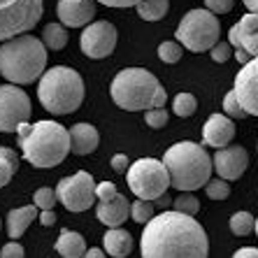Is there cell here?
Here are the masks:
<instances>
[{
    "label": "cell",
    "mask_w": 258,
    "mask_h": 258,
    "mask_svg": "<svg viewBox=\"0 0 258 258\" xmlns=\"http://www.w3.org/2000/svg\"><path fill=\"white\" fill-rule=\"evenodd\" d=\"M42 0H0V40L7 42L28 33L42 19Z\"/></svg>",
    "instance_id": "9c48e42d"
},
{
    "label": "cell",
    "mask_w": 258,
    "mask_h": 258,
    "mask_svg": "<svg viewBox=\"0 0 258 258\" xmlns=\"http://www.w3.org/2000/svg\"><path fill=\"white\" fill-rule=\"evenodd\" d=\"M158 58L163 60V63H177V60L181 58V47L179 42H163L161 47H158Z\"/></svg>",
    "instance_id": "4dcf8cb0"
},
{
    "label": "cell",
    "mask_w": 258,
    "mask_h": 258,
    "mask_svg": "<svg viewBox=\"0 0 258 258\" xmlns=\"http://www.w3.org/2000/svg\"><path fill=\"white\" fill-rule=\"evenodd\" d=\"M30 119V98L17 84L0 86V133H14Z\"/></svg>",
    "instance_id": "8fae6325"
},
{
    "label": "cell",
    "mask_w": 258,
    "mask_h": 258,
    "mask_svg": "<svg viewBox=\"0 0 258 258\" xmlns=\"http://www.w3.org/2000/svg\"><path fill=\"white\" fill-rule=\"evenodd\" d=\"M140 251L142 258H207L210 240L193 216L174 210L144 223Z\"/></svg>",
    "instance_id": "6da1fadb"
},
{
    "label": "cell",
    "mask_w": 258,
    "mask_h": 258,
    "mask_svg": "<svg viewBox=\"0 0 258 258\" xmlns=\"http://www.w3.org/2000/svg\"><path fill=\"white\" fill-rule=\"evenodd\" d=\"M17 168H19V158H17V154H14V149L0 147V188L10 184V179L14 177Z\"/></svg>",
    "instance_id": "603a6c76"
},
{
    "label": "cell",
    "mask_w": 258,
    "mask_h": 258,
    "mask_svg": "<svg viewBox=\"0 0 258 258\" xmlns=\"http://www.w3.org/2000/svg\"><path fill=\"white\" fill-rule=\"evenodd\" d=\"M214 170L219 172V177L226 181L240 179L244 174L246 165H249V154H246L244 147L235 144V147H223V149H216L214 154Z\"/></svg>",
    "instance_id": "5bb4252c"
},
{
    "label": "cell",
    "mask_w": 258,
    "mask_h": 258,
    "mask_svg": "<svg viewBox=\"0 0 258 258\" xmlns=\"http://www.w3.org/2000/svg\"><path fill=\"white\" fill-rule=\"evenodd\" d=\"M135 10H138V14L144 21H158V19H163L168 14L170 0H142Z\"/></svg>",
    "instance_id": "cb8c5ba5"
},
{
    "label": "cell",
    "mask_w": 258,
    "mask_h": 258,
    "mask_svg": "<svg viewBox=\"0 0 258 258\" xmlns=\"http://www.w3.org/2000/svg\"><path fill=\"white\" fill-rule=\"evenodd\" d=\"M102 246L109 256L114 258H126L133 251V235L126 233L123 228H109L102 237Z\"/></svg>",
    "instance_id": "d6986e66"
},
{
    "label": "cell",
    "mask_w": 258,
    "mask_h": 258,
    "mask_svg": "<svg viewBox=\"0 0 258 258\" xmlns=\"http://www.w3.org/2000/svg\"><path fill=\"white\" fill-rule=\"evenodd\" d=\"M56 251L63 258H82L86 253V242L75 230H63L56 240Z\"/></svg>",
    "instance_id": "44dd1931"
},
{
    "label": "cell",
    "mask_w": 258,
    "mask_h": 258,
    "mask_svg": "<svg viewBox=\"0 0 258 258\" xmlns=\"http://www.w3.org/2000/svg\"><path fill=\"white\" fill-rule=\"evenodd\" d=\"M172 205H174V210H177V212H181V214H188V216H196V212L200 210V203L191 196V191H184Z\"/></svg>",
    "instance_id": "f546056e"
},
{
    "label": "cell",
    "mask_w": 258,
    "mask_h": 258,
    "mask_svg": "<svg viewBox=\"0 0 258 258\" xmlns=\"http://www.w3.org/2000/svg\"><path fill=\"white\" fill-rule=\"evenodd\" d=\"M210 56L214 63H226V60L233 56V44L230 42H216L214 47L210 49Z\"/></svg>",
    "instance_id": "e575fe53"
},
{
    "label": "cell",
    "mask_w": 258,
    "mask_h": 258,
    "mask_svg": "<svg viewBox=\"0 0 258 258\" xmlns=\"http://www.w3.org/2000/svg\"><path fill=\"white\" fill-rule=\"evenodd\" d=\"M42 42L47 49L51 51H58L68 44V33H66V26L63 24H47L42 30Z\"/></svg>",
    "instance_id": "7402d4cb"
},
{
    "label": "cell",
    "mask_w": 258,
    "mask_h": 258,
    "mask_svg": "<svg viewBox=\"0 0 258 258\" xmlns=\"http://www.w3.org/2000/svg\"><path fill=\"white\" fill-rule=\"evenodd\" d=\"M168 112H165V107H154V109H147V116H144V121H147V126L151 128H163L165 123H168Z\"/></svg>",
    "instance_id": "836d02e7"
},
{
    "label": "cell",
    "mask_w": 258,
    "mask_h": 258,
    "mask_svg": "<svg viewBox=\"0 0 258 258\" xmlns=\"http://www.w3.org/2000/svg\"><path fill=\"white\" fill-rule=\"evenodd\" d=\"M221 35V24L210 10H191L177 26V42L184 44L188 51H210Z\"/></svg>",
    "instance_id": "52a82bcc"
},
{
    "label": "cell",
    "mask_w": 258,
    "mask_h": 258,
    "mask_svg": "<svg viewBox=\"0 0 258 258\" xmlns=\"http://www.w3.org/2000/svg\"><path fill=\"white\" fill-rule=\"evenodd\" d=\"M131 219L138 223H149L154 219V205L149 200H135L131 203Z\"/></svg>",
    "instance_id": "4316f807"
},
{
    "label": "cell",
    "mask_w": 258,
    "mask_h": 258,
    "mask_svg": "<svg viewBox=\"0 0 258 258\" xmlns=\"http://www.w3.org/2000/svg\"><path fill=\"white\" fill-rule=\"evenodd\" d=\"M128 168H131V163H128V156L126 154H116V156H112V170L119 174L128 172Z\"/></svg>",
    "instance_id": "f35d334b"
},
{
    "label": "cell",
    "mask_w": 258,
    "mask_h": 258,
    "mask_svg": "<svg viewBox=\"0 0 258 258\" xmlns=\"http://www.w3.org/2000/svg\"><path fill=\"white\" fill-rule=\"evenodd\" d=\"M96 181L89 172L79 170L72 177H63L56 186V196H58L60 205H66L68 212H86L91 205L98 200L96 196Z\"/></svg>",
    "instance_id": "30bf717a"
},
{
    "label": "cell",
    "mask_w": 258,
    "mask_h": 258,
    "mask_svg": "<svg viewBox=\"0 0 258 258\" xmlns=\"http://www.w3.org/2000/svg\"><path fill=\"white\" fill-rule=\"evenodd\" d=\"M82 258H105V251L102 249H86V253Z\"/></svg>",
    "instance_id": "7bdbcfd3"
},
{
    "label": "cell",
    "mask_w": 258,
    "mask_h": 258,
    "mask_svg": "<svg viewBox=\"0 0 258 258\" xmlns=\"http://www.w3.org/2000/svg\"><path fill=\"white\" fill-rule=\"evenodd\" d=\"M35 216H37L35 205H26V207L12 210L7 214V235H10L12 240H19V237L28 230L30 223L35 221Z\"/></svg>",
    "instance_id": "ffe728a7"
},
{
    "label": "cell",
    "mask_w": 258,
    "mask_h": 258,
    "mask_svg": "<svg viewBox=\"0 0 258 258\" xmlns=\"http://www.w3.org/2000/svg\"><path fill=\"white\" fill-rule=\"evenodd\" d=\"M233 258H258V249H253V246H242V249H237V251L233 253Z\"/></svg>",
    "instance_id": "60d3db41"
},
{
    "label": "cell",
    "mask_w": 258,
    "mask_h": 258,
    "mask_svg": "<svg viewBox=\"0 0 258 258\" xmlns=\"http://www.w3.org/2000/svg\"><path fill=\"white\" fill-rule=\"evenodd\" d=\"M196 107H198V100H196L191 93H177L172 100V112L177 116H181V119L191 116L193 112H196Z\"/></svg>",
    "instance_id": "484cf974"
},
{
    "label": "cell",
    "mask_w": 258,
    "mask_h": 258,
    "mask_svg": "<svg viewBox=\"0 0 258 258\" xmlns=\"http://www.w3.org/2000/svg\"><path fill=\"white\" fill-rule=\"evenodd\" d=\"M37 98L51 114H72L84 100V79L72 68L56 66L40 77Z\"/></svg>",
    "instance_id": "8992f818"
},
{
    "label": "cell",
    "mask_w": 258,
    "mask_h": 258,
    "mask_svg": "<svg viewBox=\"0 0 258 258\" xmlns=\"http://www.w3.org/2000/svg\"><path fill=\"white\" fill-rule=\"evenodd\" d=\"M235 49H244L251 58H256L258 56V28L251 30V33H246L244 37H240V42L235 44Z\"/></svg>",
    "instance_id": "d6a6232c"
},
{
    "label": "cell",
    "mask_w": 258,
    "mask_h": 258,
    "mask_svg": "<svg viewBox=\"0 0 258 258\" xmlns=\"http://www.w3.org/2000/svg\"><path fill=\"white\" fill-rule=\"evenodd\" d=\"M35 207L37 210H54L56 200H58V196H56L54 188H37L35 191Z\"/></svg>",
    "instance_id": "1f68e13d"
},
{
    "label": "cell",
    "mask_w": 258,
    "mask_h": 258,
    "mask_svg": "<svg viewBox=\"0 0 258 258\" xmlns=\"http://www.w3.org/2000/svg\"><path fill=\"white\" fill-rule=\"evenodd\" d=\"M126 179L131 191L140 200H149V203L165 196V191L172 186L165 163L156 161V158H140V161H135L128 168Z\"/></svg>",
    "instance_id": "ba28073f"
},
{
    "label": "cell",
    "mask_w": 258,
    "mask_h": 258,
    "mask_svg": "<svg viewBox=\"0 0 258 258\" xmlns=\"http://www.w3.org/2000/svg\"><path fill=\"white\" fill-rule=\"evenodd\" d=\"M205 191H207V196H210L212 200H226L230 196V186L226 179H210L207 184H205Z\"/></svg>",
    "instance_id": "f1b7e54d"
},
{
    "label": "cell",
    "mask_w": 258,
    "mask_h": 258,
    "mask_svg": "<svg viewBox=\"0 0 258 258\" xmlns=\"http://www.w3.org/2000/svg\"><path fill=\"white\" fill-rule=\"evenodd\" d=\"M40 223H42V226H54L56 223L54 210H42V214H40Z\"/></svg>",
    "instance_id": "b9f144b4"
},
{
    "label": "cell",
    "mask_w": 258,
    "mask_h": 258,
    "mask_svg": "<svg viewBox=\"0 0 258 258\" xmlns=\"http://www.w3.org/2000/svg\"><path fill=\"white\" fill-rule=\"evenodd\" d=\"M96 196H98V203H107V200L116 198L119 191H116V186L112 184V181H102V184L96 186Z\"/></svg>",
    "instance_id": "d590c367"
},
{
    "label": "cell",
    "mask_w": 258,
    "mask_h": 258,
    "mask_svg": "<svg viewBox=\"0 0 258 258\" xmlns=\"http://www.w3.org/2000/svg\"><path fill=\"white\" fill-rule=\"evenodd\" d=\"M235 93L246 114L258 116V56L251 58L235 77Z\"/></svg>",
    "instance_id": "4fadbf2b"
},
{
    "label": "cell",
    "mask_w": 258,
    "mask_h": 258,
    "mask_svg": "<svg viewBox=\"0 0 258 258\" xmlns=\"http://www.w3.org/2000/svg\"><path fill=\"white\" fill-rule=\"evenodd\" d=\"M98 221L105 223L107 228H121V223H126V219L131 216V203L123 196L107 200V203H98Z\"/></svg>",
    "instance_id": "e0dca14e"
},
{
    "label": "cell",
    "mask_w": 258,
    "mask_h": 258,
    "mask_svg": "<svg viewBox=\"0 0 258 258\" xmlns=\"http://www.w3.org/2000/svg\"><path fill=\"white\" fill-rule=\"evenodd\" d=\"M70 140H72V154L77 156H86L98 149L100 135L91 123H75L70 128Z\"/></svg>",
    "instance_id": "ac0fdd59"
},
{
    "label": "cell",
    "mask_w": 258,
    "mask_h": 258,
    "mask_svg": "<svg viewBox=\"0 0 258 258\" xmlns=\"http://www.w3.org/2000/svg\"><path fill=\"white\" fill-rule=\"evenodd\" d=\"M256 235H258V219H256Z\"/></svg>",
    "instance_id": "f6af8a7d"
},
{
    "label": "cell",
    "mask_w": 258,
    "mask_h": 258,
    "mask_svg": "<svg viewBox=\"0 0 258 258\" xmlns=\"http://www.w3.org/2000/svg\"><path fill=\"white\" fill-rule=\"evenodd\" d=\"M56 12L68 28H86L96 17V0H58Z\"/></svg>",
    "instance_id": "9a60e30c"
},
{
    "label": "cell",
    "mask_w": 258,
    "mask_h": 258,
    "mask_svg": "<svg viewBox=\"0 0 258 258\" xmlns=\"http://www.w3.org/2000/svg\"><path fill=\"white\" fill-rule=\"evenodd\" d=\"M47 66V47L40 37L28 33L3 42L0 47V75L10 84H33L44 75Z\"/></svg>",
    "instance_id": "3957f363"
},
{
    "label": "cell",
    "mask_w": 258,
    "mask_h": 258,
    "mask_svg": "<svg viewBox=\"0 0 258 258\" xmlns=\"http://www.w3.org/2000/svg\"><path fill=\"white\" fill-rule=\"evenodd\" d=\"M79 47L89 58H107L116 47V28L109 21H93L82 30Z\"/></svg>",
    "instance_id": "7c38bea8"
},
{
    "label": "cell",
    "mask_w": 258,
    "mask_h": 258,
    "mask_svg": "<svg viewBox=\"0 0 258 258\" xmlns=\"http://www.w3.org/2000/svg\"><path fill=\"white\" fill-rule=\"evenodd\" d=\"M205 5H207V10L214 14H226L233 10L235 0H205Z\"/></svg>",
    "instance_id": "8d00e7d4"
},
{
    "label": "cell",
    "mask_w": 258,
    "mask_h": 258,
    "mask_svg": "<svg viewBox=\"0 0 258 258\" xmlns=\"http://www.w3.org/2000/svg\"><path fill=\"white\" fill-rule=\"evenodd\" d=\"M24 256H26V251L19 242H10V244H5L3 251H0V258H24Z\"/></svg>",
    "instance_id": "74e56055"
},
{
    "label": "cell",
    "mask_w": 258,
    "mask_h": 258,
    "mask_svg": "<svg viewBox=\"0 0 258 258\" xmlns=\"http://www.w3.org/2000/svg\"><path fill=\"white\" fill-rule=\"evenodd\" d=\"M19 149L33 168H56L66 161L72 151L70 131L56 121H37V123H21L17 128Z\"/></svg>",
    "instance_id": "7a4b0ae2"
},
{
    "label": "cell",
    "mask_w": 258,
    "mask_h": 258,
    "mask_svg": "<svg viewBox=\"0 0 258 258\" xmlns=\"http://www.w3.org/2000/svg\"><path fill=\"white\" fill-rule=\"evenodd\" d=\"M109 93H112V100L121 109H128V112L165 107V100H168V93L156 79V75H151L144 68H126V70H121L112 79Z\"/></svg>",
    "instance_id": "277c9868"
},
{
    "label": "cell",
    "mask_w": 258,
    "mask_h": 258,
    "mask_svg": "<svg viewBox=\"0 0 258 258\" xmlns=\"http://www.w3.org/2000/svg\"><path fill=\"white\" fill-rule=\"evenodd\" d=\"M223 112H226V116H230V119H244V116H249L244 112V107H242V102H240V98H237V93H235V89L233 91H228L226 93V98H223Z\"/></svg>",
    "instance_id": "83f0119b"
},
{
    "label": "cell",
    "mask_w": 258,
    "mask_h": 258,
    "mask_svg": "<svg viewBox=\"0 0 258 258\" xmlns=\"http://www.w3.org/2000/svg\"><path fill=\"white\" fill-rule=\"evenodd\" d=\"M235 138V123L230 116L226 114H212L210 119L205 121L203 128V142L207 147H214V149H223L228 147Z\"/></svg>",
    "instance_id": "2e32d148"
},
{
    "label": "cell",
    "mask_w": 258,
    "mask_h": 258,
    "mask_svg": "<svg viewBox=\"0 0 258 258\" xmlns=\"http://www.w3.org/2000/svg\"><path fill=\"white\" fill-rule=\"evenodd\" d=\"M253 228H256V219H253L249 212H235V214L230 216V230H233L235 235L244 237V235L253 233Z\"/></svg>",
    "instance_id": "d4e9b609"
},
{
    "label": "cell",
    "mask_w": 258,
    "mask_h": 258,
    "mask_svg": "<svg viewBox=\"0 0 258 258\" xmlns=\"http://www.w3.org/2000/svg\"><path fill=\"white\" fill-rule=\"evenodd\" d=\"M163 163L170 172V181L179 191H196L210 181L214 161L210 154L196 142H177L165 154Z\"/></svg>",
    "instance_id": "5b68a950"
},
{
    "label": "cell",
    "mask_w": 258,
    "mask_h": 258,
    "mask_svg": "<svg viewBox=\"0 0 258 258\" xmlns=\"http://www.w3.org/2000/svg\"><path fill=\"white\" fill-rule=\"evenodd\" d=\"M96 3H102L107 7H138L142 0H96Z\"/></svg>",
    "instance_id": "ab89813d"
},
{
    "label": "cell",
    "mask_w": 258,
    "mask_h": 258,
    "mask_svg": "<svg viewBox=\"0 0 258 258\" xmlns=\"http://www.w3.org/2000/svg\"><path fill=\"white\" fill-rule=\"evenodd\" d=\"M244 5L249 7V12H256L258 14V0H244Z\"/></svg>",
    "instance_id": "ee69618b"
}]
</instances>
